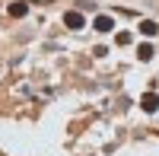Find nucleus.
Wrapping results in <instances>:
<instances>
[{
  "instance_id": "nucleus-1",
  "label": "nucleus",
  "mask_w": 159,
  "mask_h": 156,
  "mask_svg": "<svg viewBox=\"0 0 159 156\" xmlns=\"http://www.w3.org/2000/svg\"><path fill=\"white\" fill-rule=\"evenodd\" d=\"M64 19H67V25H70V29H83V16H80V13H67Z\"/></svg>"
},
{
  "instance_id": "nucleus-2",
  "label": "nucleus",
  "mask_w": 159,
  "mask_h": 156,
  "mask_svg": "<svg viewBox=\"0 0 159 156\" xmlns=\"http://www.w3.org/2000/svg\"><path fill=\"white\" fill-rule=\"evenodd\" d=\"M96 29H99V32H108V29H111V19H108V16H99V19H96Z\"/></svg>"
},
{
  "instance_id": "nucleus-3",
  "label": "nucleus",
  "mask_w": 159,
  "mask_h": 156,
  "mask_svg": "<svg viewBox=\"0 0 159 156\" xmlns=\"http://www.w3.org/2000/svg\"><path fill=\"white\" fill-rule=\"evenodd\" d=\"M156 105H159L156 96H143V108H147V112H156Z\"/></svg>"
},
{
  "instance_id": "nucleus-4",
  "label": "nucleus",
  "mask_w": 159,
  "mask_h": 156,
  "mask_svg": "<svg viewBox=\"0 0 159 156\" xmlns=\"http://www.w3.org/2000/svg\"><path fill=\"white\" fill-rule=\"evenodd\" d=\"M10 13H13V16H25V3H13Z\"/></svg>"
},
{
  "instance_id": "nucleus-5",
  "label": "nucleus",
  "mask_w": 159,
  "mask_h": 156,
  "mask_svg": "<svg viewBox=\"0 0 159 156\" xmlns=\"http://www.w3.org/2000/svg\"><path fill=\"white\" fill-rule=\"evenodd\" d=\"M140 29H143V32H147V35H153V32H156V22H143V25H140Z\"/></svg>"
}]
</instances>
